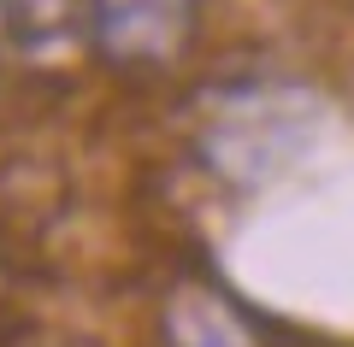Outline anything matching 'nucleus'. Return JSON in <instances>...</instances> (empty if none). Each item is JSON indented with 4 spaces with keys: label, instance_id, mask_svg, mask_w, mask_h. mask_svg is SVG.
Masks as SVG:
<instances>
[{
    "label": "nucleus",
    "instance_id": "f257e3e1",
    "mask_svg": "<svg viewBox=\"0 0 354 347\" xmlns=\"http://www.w3.org/2000/svg\"><path fill=\"white\" fill-rule=\"evenodd\" d=\"M319 100L307 88H278V83H254L230 88L225 100H213L201 130V153L218 177L230 183H266V177L290 171L319 136Z\"/></svg>",
    "mask_w": 354,
    "mask_h": 347
},
{
    "label": "nucleus",
    "instance_id": "f03ea898",
    "mask_svg": "<svg viewBox=\"0 0 354 347\" xmlns=\"http://www.w3.org/2000/svg\"><path fill=\"white\" fill-rule=\"evenodd\" d=\"M195 30V0H88V36L118 65H165Z\"/></svg>",
    "mask_w": 354,
    "mask_h": 347
},
{
    "label": "nucleus",
    "instance_id": "20e7f679",
    "mask_svg": "<svg viewBox=\"0 0 354 347\" xmlns=\"http://www.w3.org/2000/svg\"><path fill=\"white\" fill-rule=\"evenodd\" d=\"M0 24H6V0H0Z\"/></svg>",
    "mask_w": 354,
    "mask_h": 347
},
{
    "label": "nucleus",
    "instance_id": "7ed1b4c3",
    "mask_svg": "<svg viewBox=\"0 0 354 347\" xmlns=\"http://www.w3.org/2000/svg\"><path fill=\"white\" fill-rule=\"evenodd\" d=\"M165 330H171V347H254V330L242 324V312L218 300L213 288H177Z\"/></svg>",
    "mask_w": 354,
    "mask_h": 347
}]
</instances>
